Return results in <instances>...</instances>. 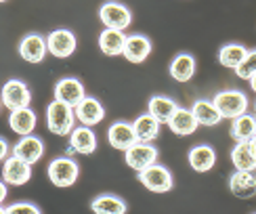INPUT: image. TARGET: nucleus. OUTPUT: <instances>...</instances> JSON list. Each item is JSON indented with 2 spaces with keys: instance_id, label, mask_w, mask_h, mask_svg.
<instances>
[{
  "instance_id": "2eb2a0df",
  "label": "nucleus",
  "mask_w": 256,
  "mask_h": 214,
  "mask_svg": "<svg viewBox=\"0 0 256 214\" xmlns=\"http://www.w3.org/2000/svg\"><path fill=\"white\" fill-rule=\"evenodd\" d=\"M229 191L242 200L256 198V170L254 172H240V170H236L229 176Z\"/></svg>"
},
{
  "instance_id": "9d476101",
  "label": "nucleus",
  "mask_w": 256,
  "mask_h": 214,
  "mask_svg": "<svg viewBox=\"0 0 256 214\" xmlns=\"http://www.w3.org/2000/svg\"><path fill=\"white\" fill-rule=\"evenodd\" d=\"M10 152H13L15 158L24 160V162H28L30 166H34L36 162L42 160V156H44V143H42V138H38L34 134H28V136H21Z\"/></svg>"
},
{
  "instance_id": "c85d7f7f",
  "label": "nucleus",
  "mask_w": 256,
  "mask_h": 214,
  "mask_svg": "<svg viewBox=\"0 0 256 214\" xmlns=\"http://www.w3.org/2000/svg\"><path fill=\"white\" fill-rule=\"evenodd\" d=\"M246 55H248V48L244 46V44H238V42H229V44L220 46V50H218V63H220L222 68H229V70L236 72Z\"/></svg>"
},
{
  "instance_id": "ddd939ff",
  "label": "nucleus",
  "mask_w": 256,
  "mask_h": 214,
  "mask_svg": "<svg viewBox=\"0 0 256 214\" xmlns=\"http://www.w3.org/2000/svg\"><path fill=\"white\" fill-rule=\"evenodd\" d=\"M32 178V166L24 160H19L15 156L6 158V162L2 166V180L6 185H26L28 180Z\"/></svg>"
},
{
  "instance_id": "58836bf2",
  "label": "nucleus",
  "mask_w": 256,
  "mask_h": 214,
  "mask_svg": "<svg viewBox=\"0 0 256 214\" xmlns=\"http://www.w3.org/2000/svg\"><path fill=\"white\" fill-rule=\"evenodd\" d=\"M0 2H4V0H0Z\"/></svg>"
},
{
  "instance_id": "7ed1b4c3",
  "label": "nucleus",
  "mask_w": 256,
  "mask_h": 214,
  "mask_svg": "<svg viewBox=\"0 0 256 214\" xmlns=\"http://www.w3.org/2000/svg\"><path fill=\"white\" fill-rule=\"evenodd\" d=\"M138 180H141V185L147 191H154V194H166V191H170L174 185L172 172L158 162L145 170H141V172H138Z\"/></svg>"
},
{
  "instance_id": "473e14b6",
  "label": "nucleus",
  "mask_w": 256,
  "mask_h": 214,
  "mask_svg": "<svg viewBox=\"0 0 256 214\" xmlns=\"http://www.w3.org/2000/svg\"><path fill=\"white\" fill-rule=\"evenodd\" d=\"M6 194H8L6 183H4V180H0V206H2V202L6 200Z\"/></svg>"
},
{
  "instance_id": "b1692460",
  "label": "nucleus",
  "mask_w": 256,
  "mask_h": 214,
  "mask_svg": "<svg viewBox=\"0 0 256 214\" xmlns=\"http://www.w3.org/2000/svg\"><path fill=\"white\" fill-rule=\"evenodd\" d=\"M160 126L162 122L156 120L152 114H141L132 122V128H134V134H136V141L141 143H152L154 138H158L160 134Z\"/></svg>"
},
{
  "instance_id": "0eeeda50",
  "label": "nucleus",
  "mask_w": 256,
  "mask_h": 214,
  "mask_svg": "<svg viewBox=\"0 0 256 214\" xmlns=\"http://www.w3.org/2000/svg\"><path fill=\"white\" fill-rule=\"evenodd\" d=\"M124 162L128 168L136 170V172H141V170L149 168L152 164L158 162V149L152 145V143H134L130 149H126L124 152Z\"/></svg>"
},
{
  "instance_id": "9b49d317",
  "label": "nucleus",
  "mask_w": 256,
  "mask_h": 214,
  "mask_svg": "<svg viewBox=\"0 0 256 214\" xmlns=\"http://www.w3.org/2000/svg\"><path fill=\"white\" fill-rule=\"evenodd\" d=\"M55 99L61 103H68L70 107H76L84 97H86V90H84V84L78 78H61L55 84Z\"/></svg>"
},
{
  "instance_id": "6ab92c4d",
  "label": "nucleus",
  "mask_w": 256,
  "mask_h": 214,
  "mask_svg": "<svg viewBox=\"0 0 256 214\" xmlns=\"http://www.w3.org/2000/svg\"><path fill=\"white\" fill-rule=\"evenodd\" d=\"M126 38H128V36H124V32L105 28V30L101 32V34H99V48H101L103 55H108V57H118V55H124Z\"/></svg>"
},
{
  "instance_id": "ea45409f",
  "label": "nucleus",
  "mask_w": 256,
  "mask_h": 214,
  "mask_svg": "<svg viewBox=\"0 0 256 214\" xmlns=\"http://www.w3.org/2000/svg\"><path fill=\"white\" fill-rule=\"evenodd\" d=\"M254 214H256V212H254Z\"/></svg>"
},
{
  "instance_id": "cd10ccee",
  "label": "nucleus",
  "mask_w": 256,
  "mask_h": 214,
  "mask_svg": "<svg viewBox=\"0 0 256 214\" xmlns=\"http://www.w3.org/2000/svg\"><path fill=\"white\" fill-rule=\"evenodd\" d=\"M231 164L236 166V170H240V172H254L256 156L252 154L248 143H236V147L231 149Z\"/></svg>"
},
{
  "instance_id": "c756f323",
  "label": "nucleus",
  "mask_w": 256,
  "mask_h": 214,
  "mask_svg": "<svg viewBox=\"0 0 256 214\" xmlns=\"http://www.w3.org/2000/svg\"><path fill=\"white\" fill-rule=\"evenodd\" d=\"M238 78L242 80H250L252 76H256V48L248 50V55L244 57V61L240 63V68L236 70Z\"/></svg>"
},
{
  "instance_id": "2f4dec72",
  "label": "nucleus",
  "mask_w": 256,
  "mask_h": 214,
  "mask_svg": "<svg viewBox=\"0 0 256 214\" xmlns=\"http://www.w3.org/2000/svg\"><path fill=\"white\" fill-rule=\"evenodd\" d=\"M8 152H10V147H8V143L4 141V138H2V136H0V162H2V160H6Z\"/></svg>"
},
{
  "instance_id": "f257e3e1",
  "label": "nucleus",
  "mask_w": 256,
  "mask_h": 214,
  "mask_svg": "<svg viewBox=\"0 0 256 214\" xmlns=\"http://www.w3.org/2000/svg\"><path fill=\"white\" fill-rule=\"evenodd\" d=\"M46 126L52 134L70 136L72 130L76 128V114H74V107L55 99L46 107Z\"/></svg>"
},
{
  "instance_id": "f3484780",
  "label": "nucleus",
  "mask_w": 256,
  "mask_h": 214,
  "mask_svg": "<svg viewBox=\"0 0 256 214\" xmlns=\"http://www.w3.org/2000/svg\"><path fill=\"white\" fill-rule=\"evenodd\" d=\"M229 134L236 143H248L252 136H256V116L242 114L231 120Z\"/></svg>"
},
{
  "instance_id": "20e7f679",
  "label": "nucleus",
  "mask_w": 256,
  "mask_h": 214,
  "mask_svg": "<svg viewBox=\"0 0 256 214\" xmlns=\"http://www.w3.org/2000/svg\"><path fill=\"white\" fill-rule=\"evenodd\" d=\"M48 180L55 187H72L78 180L80 168L72 158H55L46 168Z\"/></svg>"
},
{
  "instance_id": "a878e982",
  "label": "nucleus",
  "mask_w": 256,
  "mask_h": 214,
  "mask_svg": "<svg viewBox=\"0 0 256 214\" xmlns=\"http://www.w3.org/2000/svg\"><path fill=\"white\" fill-rule=\"evenodd\" d=\"M90 210L94 214H126V202L114 194H101L97 198H92Z\"/></svg>"
},
{
  "instance_id": "393cba45",
  "label": "nucleus",
  "mask_w": 256,
  "mask_h": 214,
  "mask_svg": "<svg viewBox=\"0 0 256 214\" xmlns=\"http://www.w3.org/2000/svg\"><path fill=\"white\" fill-rule=\"evenodd\" d=\"M198 120L196 116L191 114V110H183V107H178L176 114L168 120V128L172 130L174 134L178 136H187V134H194L198 130Z\"/></svg>"
},
{
  "instance_id": "bb28decb",
  "label": "nucleus",
  "mask_w": 256,
  "mask_h": 214,
  "mask_svg": "<svg viewBox=\"0 0 256 214\" xmlns=\"http://www.w3.org/2000/svg\"><path fill=\"white\" fill-rule=\"evenodd\" d=\"M196 74V57L189 52H178L170 63V76L176 82H189Z\"/></svg>"
},
{
  "instance_id": "dca6fc26",
  "label": "nucleus",
  "mask_w": 256,
  "mask_h": 214,
  "mask_svg": "<svg viewBox=\"0 0 256 214\" xmlns=\"http://www.w3.org/2000/svg\"><path fill=\"white\" fill-rule=\"evenodd\" d=\"M70 147L74 152H78L82 156H90L97 149V134L92 132L90 126H76L70 134Z\"/></svg>"
},
{
  "instance_id": "4be33fe9",
  "label": "nucleus",
  "mask_w": 256,
  "mask_h": 214,
  "mask_svg": "<svg viewBox=\"0 0 256 214\" xmlns=\"http://www.w3.org/2000/svg\"><path fill=\"white\" fill-rule=\"evenodd\" d=\"M176 110H178V105L174 103V99L166 97V94H154L147 103V114H152L162 124H168V120L176 114Z\"/></svg>"
},
{
  "instance_id": "a211bd4d",
  "label": "nucleus",
  "mask_w": 256,
  "mask_h": 214,
  "mask_svg": "<svg viewBox=\"0 0 256 214\" xmlns=\"http://www.w3.org/2000/svg\"><path fill=\"white\" fill-rule=\"evenodd\" d=\"M189 166L196 170V172H208V170L214 168L216 164V152L210 145H196L189 149Z\"/></svg>"
},
{
  "instance_id": "4c0bfd02",
  "label": "nucleus",
  "mask_w": 256,
  "mask_h": 214,
  "mask_svg": "<svg viewBox=\"0 0 256 214\" xmlns=\"http://www.w3.org/2000/svg\"><path fill=\"white\" fill-rule=\"evenodd\" d=\"M0 107H2V101H0Z\"/></svg>"
},
{
  "instance_id": "412c9836",
  "label": "nucleus",
  "mask_w": 256,
  "mask_h": 214,
  "mask_svg": "<svg viewBox=\"0 0 256 214\" xmlns=\"http://www.w3.org/2000/svg\"><path fill=\"white\" fill-rule=\"evenodd\" d=\"M8 126L10 130L17 132L19 136H28L34 132L36 128V114L30 107H21V110H13L8 116Z\"/></svg>"
},
{
  "instance_id": "5701e85b",
  "label": "nucleus",
  "mask_w": 256,
  "mask_h": 214,
  "mask_svg": "<svg viewBox=\"0 0 256 214\" xmlns=\"http://www.w3.org/2000/svg\"><path fill=\"white\" fill-rule=\"evenodd\" d=\"M191 114L196 116V120H198L200 126H216L222 120L218 107L212 101H208V99L194 101V105H191Z\"/></svg>"
},
{
  "instance_id": "aec40b11",
  "label": "nucleus",
  "mask_w": 256,
  "mask_h": 214,
  "mask_svg": "<svg viewBox=\"0 0 256 214\" xmlns=\"http://www.w3.org/2000/svg\"><path fill=\"white\" fill-rule=\"evenodd\" d=\"M152 40L141 34H132L126 38V46H124V57L130 63H143L149 52H152Z\"/></svg>"
},
{
  "instance_id": "4468645a",
  "label": "nucleus",
  "mask_w": 256,
  "mask_h": 214,
  "mask_svg": "<svg viewBox=\"0 0 256 214\" xmlns=\"http://www.w3.org/2000/svg\"><path fill=\"white\" fill-rule=\"evenodd\" d=\"M48 52L46 48V38L40 34H28L19 42V55L28 63H40Z\"/></svg>"
},
{
  "instance_id": "f8f14e48",
  "label": "nucleus",
  "mask_w": 256,
  "mask_h": 214,
  "mask_svg": "<svg viewBox=\"0 0 256 214\" xmlns=\"http://www.w3.org/2000/svg\"><path fill=\"white\" fill-rule=\"evenodd\" d=\"M108 143L114 149H118V152H126V149H130L134 143H138L132 122H114L108 128Z\"/></svg>"
},
{
  "instance_id": "72a5a7b5",
  "label": "nucleus",
  "mask_w": 256,
  "mask_h": 214,
  "mask_svg": "<svg viewBox=\"0 0 256 214\" xmlns=\"http://www.w3.org/2000/svg\"><path fill=\"white\" fill-rule=\"evenodd\" d=\"M248 145H250V149H252V154L256 156V136H252V138H250Z\"/></svg>"
},
{
  "instance_id": "e433bc0d",
  "label": "nucleus",
  "mask_w": 256,
  "mask_h": 214,
  "mask_svg": "<svg viewBox=\"0 0 256 214\" xmlns=\"http://www.w3.org/2000/svg\"><path fill=\"white\" fill-rule=\"evenodd\" d=\"M254 112H256V103H254Z\"/></svg>"
},
{
  "instance_id": "f704fd0d",
  "label": "nucleus",
  "mask_w": 256,
  "mask_h": 214,
  "mask_svg": "<svg viewBox=\"0 0 256 214\" xmlns=\"http://www.w3.org/2000/svg\"><path fill=\"white\" fill-rule=\"evenodd\" d=\"M248 82H250V88H252V90L256 92V76H252V78H250Z\"/></svg>"
},
{
  "instance_id": "c9c22d12",
  "label": "nucleus",
  "mask_w": 256,
  "mask_h": 214,
  "mask_svg": "<svg viewBox=\"0 0 256 214\" xmlns=\"http://www.w3.org/2000/svg\"><path fill=\"white\" fill-rule=\"evenodd\" d=\"M0 214H6V208H2V206H0Z\"/></svg>"
},
{
  "instance_id": "7c9ffc66",
  "label": "nucleus",
  "mask_w": 256,
  "mask_h": 214,
  "mask_svg": "<svg viewBox=\"0 0 256 214\" xmlns=\"http://www.w3.org/2000/svg\"><path fill=\"white\" fill-rule=\"evenodd\" d=\"M6 214H42V210L32 202H15L6 208Z\"/></svg>"
},
{
  "instance_id": "f03ea898",
  "label": "nucleus",
  "mask_w": 256,
  "mask_h": 214,
  "mask_svg": "<svg viewBox=\"0 0 256 214\" xmlns=\"http://www.w3.org/2000/svg\"><path fill=\"white\" fill-rule=\"evenodd\" d=\"M212 103L218 107V112L222 116V120H233L242 114H248V97L244 94L242 90H236V88H229V90H218L214 97H212Z\"/></svg>"
},
{
  "instance_id": "1a4fd4ad",
  "label": "nucleus",
  "mask_w": 256,
  "mask_h": 214,
  "mask_svg": "<svg viewBox=\"0 0 256 214\" xmlns=\"http://www.w3.org/2000/svg\"><path fill=\"white\" fill-rule=\"evenodd\" d=\"M74 114H76V120L82 126H94V124H101L103 118H105V107L99 99L94 97H84L76 107H74Z\"/></svg>"
},
{
  "instance_id": "6e6552de",
  "label": "nucleus",
  "mask_w": 256,
  "mask_h": 214,
  "mask_svg": "<svg viewBox=\"0 0 256 214\" xmlns=\"http://www.w3.org/2000/svg\"><path fill=\"white\" fill-rule=\"evenodd\" d=\"M46 48L52 57L66 59V57L74 55V50H76V36H74V32H70L66 28L55 30L46 36Z\"/></svg>"
},
{
  "instance_id": "39448f33",
  "label": "nucleus",
  "mask_w": 256,
  "mask_h": 214,
  "mask_svg": "<svg viewBox=\"0 0 256 214\" xmlns=\"http://www.w3.org/2000/svg\"><path fill=\"white\" fill-rule=\"evenodd\" d=\"M99 19H101V24H103L105 28L124 32L128 26L132 24V13H130V8H128L126 4L112 0V2L101 4V8H99Z\"/></svg>"
},
{
  "instance_id": "423d86ee",
  "label": "nucleus",
  "mask_w": 256,
  "mask_h": 214,
  "mask_svg": "<svg viewBox=\"0 0 256 214\" xmlns=\"http://www.w3.org/2000/svg\"><path fill=\"white\" fill-rule=\"evenodd\" d=\"M0 101L6 110H21V107H30V101H32V92L28 88L26 82H21L17 78H10L6 80V84L0 90Z\"/></svg>"
}]
</instances>
